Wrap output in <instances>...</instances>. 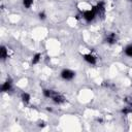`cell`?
<instances>
[{
	"instance_id": "1",
	"label": "cell",
	"mask_w": 132,
	"mask_h": 132,
	"mask_svg": "<svg viewBox=\"0 0 132 132\" xmlns=\"http://www.w3.org/2000/svg\"><path fill=\"white\" fill-rule=\"evenodd\" d=\"M75 76V72L71 69H68V68H65L61 71V77L65 80H71L73 77Z\"/></svg>"
},
{
	"instance_id": "8",
	"label": "cell",
	"mask_w": 132,
	"mask_h": 132,
	"mask_svg": "<svg viewBox=\"0 0 132 132\" xmlns=\"http://www.w3.org/2000/svg\"><path fill=\"white\" fill-rule=\"evenodd\" d=\"M21 99H22V101H23L24 103H29V102H30V99H31V96H30V94L24 92V93H22V95H21Z\"/></svg>"
},
{
	"instance_id": "6",
	"label": "cell",
	"mask_w": 132,
	"mask_h": 132,
	"mask_svg": "<svg viewBox=\"0 0 132 132\" xmlns=\"http://www.w3.org/2000/svg\"><path fill=\"white\" fill-rule=\"evenodd\" d=\"M11 87H12L11 81H10V80H6L5 82L2 84V86H1V91H2V92H8V91L11 90Z\"/></svg>"
},
{
	"instance_id": "3",
	"label": "cell",
	"mask_w": 132,
	"mask_h": 132,
	"mask_svg": "<svg viewBox=\"0 0 132 132\" xmlns=\"http://www.w3.org/2000/svg\"><path fill=\"white\" fill-rule=\"evenodd\" d=\"M82 57H84V60L91 65H95L97 63V58L92 54H85Z\"/></svg>"
},
{
	"instance_id": "10",
	"label": "cell",
	"mask_w": 132,
	"mask_h": 132,
	"mask_svg": "<svg viewBox=\"0 0 132 132\" xmlns=\"http://www.w3.org/2000/svg\"><path fill=\"white\" fill-rule=\"evenodd\" d=\"M116 40H117V38H116V35H114L113 33L109 34V35L106 37V42H107V43L112 44V43H114V42H116Z\"/></svg>"
},
{
	"instance_id": "5",
	"label": "cell",
	"mask_w": 132,
	"mask_h": 132,
	"mask_svg": "<svg viewBox=\"0 0 132 132\" xmlns=\"http://www.w3.org/2000/svg\"><path fill=\"white\" fill-rule=\"evenodd\" d=\"M52 100H53L55 103H57V104H61V103H63V102L65 101V98H64L61 94H57V93H55L54 96L52 97Z\"/></svg>"
},
{
	"instance_id": "13",
	"label": "cell",
	"mask_w": 132,
	"mask_h": 132,
	"mask_svg": "<svg viewBox=\"0 0 132 132\" xmlns=\"http://www.w3.org/2000/svg\"><path fill=\"white\" fill-rule=\"evenodd\" d=\"M33 1L34 0H23V5L25 6V8H30L33 5Z\"/></svg>"
},
{
	"instance_id": "2",
	"label": "cell",
	"mask_w": 132,
	"mask_h": 132,
	"mask_svg": "<svg viewBox=\"0 0 132 132\" xmlns=\"http://www.w3.org/2000/svg\"><path fill=\"white\" fill-rule=\"evenodd\" d=\"M95 16H96V12H95L93 9H92V10H87V11H85V12L82 13V18H84L85 21L88 22V23L92 22V21L95 19Z\"/></svg>"
},
{
	"instance_id": "4",
	"label": "cell",
	"mask_w": 132,
	"mask_h": 132,
	"mask_svg": "<svg viewBox=\"0 0 132 132\" xmlns=\"http://www.w3.org/2000/svg\"><path fill=\"white\" fill-rule=\"evenodd\" d=\"M93 10L96 12V13H101V12H104L105 11V3L103 1H100L98 2L94 7H93Z\"/></svg>"
},
{
	"instance_id": "15",
	"label": "cell",
	"mask_w": 132,
	"mask_h": 132,
	"mask_svg": "<svg viewBox=\"0 0 132 132\" xmlns=\"http://www.w3.org/2000/svg\"><path fill=\"white\" fill-rule=\"evenodd\" d=\"M38 15H39V19H40V20H42V21L46 19V14H45V12H44V11L39 12V14H38Z\"/></svg>"
},
{
	"instance_id": "9",
	"label": "cell",
	"mask_w": 132,
	"mask_h": 132,
	"mask_svg": "<svg viewBox=\"0 0 132 132\" xmlns=\"http://www.w3.org/2000/svg\"><path fill=\"white\" fill-rule=\"evenodd\" d=\"M0 56H1L2 60H5L8 57V52H7L5 46H1V48H0Z\"/></svg>"
},
{
	"instance_id": "14",
	"label": "cell",
	"mask_w": 132,
	"mask_h": 132,
	"mask_svg": "<svg viewBox=\"0 0 132 132\" xmlns=\"http://www.w3.org/2000/svg\"><path fill=\"white\" fill-rule=\"evenodd\" d=\"M122 112L124 113V114H128V113H131L132 112V103H130L127 107H125L123 110H122Z\"/></svg>"
},
{
	"instance_id": "12",
	"label": "cell",
	"mask_w": 132,
	"mask_h": 132,
	"mask_svg": "<svg viewBox=\"0 0 132 132\" xmlns=\"http://www.w3.org/2000/svg\"><path fill=\"white\" fill-rule=\"evenodd\" d=\"M125 54L128 57H132V44H129L125 47Z\"/></svg>"
},
{
	"instance_id": "7",
	"label": "cell",
	"mask_w": 132,
	"mask_h": 132,
	"mask_svg": "<svg viewBox=\"0 0 132 132\" xmlns=\"http://www.w3.org/2000/svg\"><path fill=\"white\" fill-rule=\"evenodd\" d=\"M42 94H43V96L46 97V98H52V97L54 96L55 92H54L53 90H50V89H43Z\"/></svg>"
},
{
	"instance_id": "11",
	"label": "cell",
	"mask_w": 132,
	"mask_h": 132,
	"mask_svg": "<svg viewBox=\"0 0 132 132\" xmlns=\"http://www.w3.org/2000/svg\"><path fill=\"white\" fill-rule=\"evenodd\" d=\"M40 60H41V54L36 53V54L33 56V58H32V64H37Z\"/></svg>"
}]
</instances>
